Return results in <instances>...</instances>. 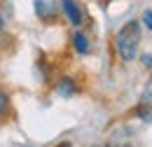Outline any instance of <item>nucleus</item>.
<instances>
[{"label": "nucleus", "mask_w": 152, "mask_h": 147, "mask_svg": "<svg viewBox=\"0 0 152 147\" xmlns=\"http://www.w3.org/2000/svg\"><path fill=\"white\" fill-rule=\"evenodd\" d=\"M140 61H143L148 68H152V54H143V56H140Z\"/></svg>", "instance_id": "nucleus-9"}, {"label": "nucleus", "mask_w": 152, "mask_h": 147, "mask_svg": "<svg viewBox=\"0 0 152 147\" xmlns=\"http://www.w3.org/2000/svg\"><path fill=\"white\" fill-rule=\"evenodd\" d=\"M0 31H2V17H0Z\"/></svg>", "instance_id": "nucleus-11"}, {"label": "nucleus", "mask_w": 152, "mask_h": 147, "mask_svg": "<svg viewBox=\"0 0 152 147\" xmlns=\"http://www.w3.org/2000/svg\"><path fill=\"white\" fill-rule=\"evenodd\" d=\"M56 93L58 96H63V98H70V96H75L77 93V82L73 77H61L56 82Z\"/></svg>", "instance_id": "nucleus-4"}, {"label": "nucleus", "mask_w": 152, "mask_h": 147, "mask_svg": "<svg viewBox=\"0 0 152 147\" xmlns=\"http://www.w3.org/2000/svg\"><path fill=\"white\" fill-rule=\"evenodd\" d=\"M136 114L143 119V122H152V108L148 105V103H143V105H138L136 108Z\"/></svg>", "instance_id": "nucleus-7"}, {"label": "nucleus", "mask_w": 152, "mask_h": 147, "mask_svg": "<svg viewBox=\"0 0 152 147\" xmlns=\"http://www.w3.org/2000/svg\"><path fill=\"white\" fill-rule=\"evenodd\" d=\"M143 26H145L148 31H152V9H148V12L143 14Z\"/></svg>", "instance_id": "nucleus-8"}, {"label": "nucleus", "mask_w": 152, "mask_h": 147, "mask_svg": "<svg viewBox=\"0 0 152 147\" xmlns=\"http://www.w3.org/2000/svg\"><path fill=\"white\" fill-rule=\"evenodd\" d=\"M33 7H35V17L45 23H54L61 12L56 0H33Z\"/></svg>", "instance_id": "nucleus-2"}, {"label": "nucleus", "mask_w": 152, "mask_h": 147, "mask_svg": "<svg viewBox=\"0 0 152 147\" xmlns=\"http://www.w3.org/2000/svg\"><path fill=\"white\" fill-rule=\"evenodd\" d=\"M70 42H73V49H75L77 54H89V37L84 35L82 31H75L73 33V37H70Z\"/></svg>", "instance_id": "nucleus-5"}, {"label": "nucleus", "mask_w": 152, "mask_h": 147, "mask_svg": "<svg viewBox=\"0 0 152 147\" xmlns=\"http://www.w3.org/2000/svg\"><path fill=\"white\" fill-rule=\"evenodd\" d=\"M58 7H61V12L66 14V19H68L73 26H82L84 14H82V7L77 5L75 0H58Z\"/></svg>", "instance_id": "nucleus-3"}, {"label": "nucleus", "mask_w": 152, "mask_h": 147, "mask_svg": "<svg viewBox=\"0 0 152 147\" xmlns=\"http://www.w3.org/2000/svg\"><path fill=\"white\" fill-rule=\"evenodd\" d=\"M140 35H143V23L138 21H129L119 28V33L115 35V54L119 61L129 63L138 56V44H140Z\"/></svg>", "instance_id": "nucleus-1"}, {"label": "nucleus", "mask_w": 152, "mask_h": 147, "mask_svg": "<svg viewBox=\"0 0 152 147\" xmlns=\"http://www.w3.org/2000/svg\"><path fill=\"white\" fill-rule=\"evenodd\" d=\"M10 108H12V100H10V93L0 87V122H5L10 117Z\"/></svg>", "instance_id": "nucleus-6"}, {"label": "nucleus", "mask_w": 152, "mask_h": 147, "mask_svg": "<svg viewBox=\"0 0 152 147\" xmlns=\"http://www.w3.org/2000/svg\"><path fill=\"white\" fill-rule=\"evenodd\" d=\"M56 147H73L70 143H61V145H56Z\"/></svg>", "instance_id": "nucleus-10"}]
</instances>
